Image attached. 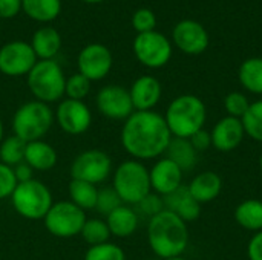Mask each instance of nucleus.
Instances as JSON below:
<instances>
[{
	"mask_svg": "<svg viewBox=\"0 0 262 260\" xmlns=\"http://www.w3.org/2000/svg\"><path fill=\"white\" fill-rule=\"evenodd\" d=\"M172 133L164 116L154 110H135L123 124L121 144L134 159H154L166 153Z\"/></svg>",
	"mask_w": 262,
	"mask_h": 260,
	"instance_id": "f257e3e1",
	"label": "nucleus"
},
{
	"mask_svg": "<svg viewBox=\"0 0 262 260\" xmlns=\"http://www.w3.org/2000/svg\"><path fill=\"white\" fill-rule=\"evenodd\" d=\"M147 241L152 251L161 259L181 256L189 245L187 224L175 213L163 210L149 219Z\"/></svg>",
	"mask_w": 262,
	"mask_h": 260,
	"instance_id": "f03ea898",
	"label": "nucleus"
},
{
	"mask_svg": "<svg viewBox=\"0 0 262 260\" xmlns=\"http://www.w3.org/2000/svg\"><path fill=\"white\" fill-rule=\"evenodd\" d=\"M207 118L206 106L196 95L177 97L166 110V124L173 138L189 139L203 129Z\"/></svg>",
	"mask_w": 262,
	"mask_h": 260,
	"instance_id": "7ed1b4c3",
	"label": "nucleus"
},
{
	"mask_svg": "<svg viewBox=\"0 0 262 260\" xmlns=\"http://www.w3.org/2000/svg\"><path fill=\"white\" fill-rule=\"evenodd\" d=\"M54 112L49 104L41 101H28L21 104L12 116L14 135L25 143L43 139L54 124Z\"/></svg>",
	"mask_w": 262,
	"mask_h": 260,
	"instance_id": "20e7f679",
	"label": "nucleus"
},
{
	"mask_svg": "<svg viewBox=\"0 0 262 260\" xmlns=\"http://www.w3.org/2000/svg\"><path fill=\"white\" fill-rule=\"evenodd\" d=\"M28 77V87L37 101L51 104L64 95L66 77L55 60H38Z\"/></svg>",
	"mask_w": 262,
	"mask_h": 260,
	"instance_id": "39448f33",
	"label": "nucleus"
},
{
	"mask_svg": "<svg viewBox=\"0 0 262 260\" xmlns=\"http://www.w3.org/2000/svg\"><path fill=\"white\" fill-rule=\"evenodd\" d=\"M114 190L123 204L137 205L152 190L149 170L137 159L121 162L114 173Z\"/></svg>",
	"mask_w": 262,
	"mask_h": 260,
	"instance_id": "423d86ee",
	"label": "nucleus"
},
{
	"mask_svg": "<svg viewBox=\"0 0 262 260\" xmlns=\"http://www.w3.org/2000/svg\"><path fill=\"white\" fill-rule=\"evenodd\" d=\"M11 201L15 211L31 221L45 219L54 204L51 190L37 179L18 182L11 195Z\"/></svg>",
	"mask_w": 262,
	"mask_h": 260,
	"instance_id": "0eeeda50",
	"label": "nucleus"
},
{
	"mask_svg": "<svg viewBox=\"0 0 262 260\" xmlns=\"http://www.w3.org/2000/svg\"><path fill=\"white\" fill-rule=\"evenodd\" d=\"M43 221L46 230L52 236L69 239L81 233V228L86 222V213L71 201H61L52 204Z\"/></svg>",
	"mask_w": 262,
	"mask_h": 260,
	"instance_id": "6e6552de",
	"label": "nucleus"
},
{
	"mask_svg": "<svg viewBox=\"0 0 262 260\" xmlns=\"http://www.w3.org/2000/svg\"><path fill=\"white\" fill-rule=\"evenodd\" d=\"M112 172L111 156L98 149H89L81 152L71 164V178L84 181L89 184L104 182Z\"/></svg>",
	"mask_w": 262,
	"mask_h": 260,
	"instance_id": "1a4fd4ad",
	"label": "nucleus"
},
{
	"mask_svg": "<svg viewBox=\"0 0 262 260\" xmlns=\"http://www.w3.org/2000/svg\"><path fill=\"white\" fill-rule=\"evenodd\" d=\"M134 54L143 66L158 69L169 63L172 57V44L161 32H143L134 40Z\"/></svg>",
	"mask_w": 262,
	"mask_h": 260,
	"instance_id": "9d476101",
	"label": "nucleus"
},
{
	"mask_svg": "<svg viewBox=\"0 0 262 260\" xmlns=\"http://www.w3.org/2000/svg\"><path fill=\"white\" fill-rule=\"evenodd\" d=\"M38 61L31 43L14 40L0 48V72L8 77H23Z\"/></svg>",
	"mask_w": 262,
	"mask_h": 260,
	"instance_id": "9b49d317",
	"label": "nucleus"
},
{
	"mask_svg": "<svg viewBox=\"0 0 262 260\" xmlns=\"http://www.w3.org/2000/svg\"><path fill=\"white\" fill-rule=\"evenodd\" d=\"M114 64L112 52L101 43H91L84 46L77 58L78 74L86 77L91 83L107 77Z\"/></svg>",
	"mask_w": 262,
	"mask_h": 260,
	"instance_id": "f8f14e48",
	"label": "nucleus"
},
{
	"mask_svg": "<svg viewBox=\"0 0 262 260\" xmlns=\"http://www.w3.org/2000/svg\"><path fill=\"white\" fill-rule=\"evenodd\" d=\"M95 103L98 112L109 120L126 121L135 112L129 90L118 84H109L100 89Z\"/></svg>",
	"mask_w": 262,
	"mask_h": 260,
	"instance_id": "ddd939ff",
	"label": "nucleus"
},
{
	"mask_svg": "<svg viewBox=\"0 0 262 260\" xmlns=\"http://www.w3.org/2000/svg\"><path fill=\"white\" fill-rule=\"evenodd\" d=\"M54 116L60 129L68 135H81L92 124L91 109L83 101L77 100L66 98L60 101Z\"/></svg>",
	"mask_w": 262,
	"mask_h": 260,
	"instance_id": "4468645a",
	"label": "nucleus"
},
{
	"mask_svg": "<svg viewBox=\"0 0 262 260\" xmlns=\"http://www.w3.org/2000/svg\"><path fill=\"white\" fill-rule=\"evenodd\" d=\"M172 38L175 46L189 55L203 54L209 46V34L196 20H181L175 25Z\"/></svg>",
	"mask_w": 262,
	"mask_h": 260,
	"instance_id": "2eb2a0df",
	"label": "nucleus"
},
{
	"mask_svg": "<svg viewBox=\"0 0 262 260\" xmlns=\"http://www.w3.org/2000/svg\"><path fill=\"white\" fill-rule=\"evenodd\" d=\"M149 178L152 190L160 196H166L183 185V170L169 158L157 161L149 170Z\"/></svg>",
	"mask_w": 262,
	"mask_h": 260,
	"instance_id": "dca6fc26",
	"label": "nucleus"
},
{
	"mask_svg": "<svg viewBox=\"0 0 262 260\" xmlns=\"http://www.w3.org/2000/svg\"><path fill=\"white\" fill-rule=\"evenodd\" d=\"M246 130L243 121L239 118L226 116L220 120L210 132L212 146L220 152H232L235 150L244 139Z\"/></svg>",
	"mask_w": 262,
	"mask_h": 260,
	"instance_id": "f3484780",
	"label": "nucleus"
},
{
	"mask_svg": "<svg viewBox=\"0 0 262 260\" xmlns=\"http://www.w3.org/2000/svg\"><path fill=\"white\" fill-rule=\"evenodd\" d=\"M129 93L135 110H152L161 98V84L155 77L143 75L134 81Z\"/></svg>",
	"mask_w": 262,
	"mask_h": 260,
	"instance_id": "a211bd4d",
	"label": "nucleus"
},
{
	"mask_svg": "<svg viewBox=\"0 0 262 260\" xmlns=\"http://www.w3.org/2000/svg\"><path fill=\"white\" fill-rule=\"evenodd\" d=\"M163 201L164 208L175 213L186 224L196 221L201 215V204L193 199L187 185H181L175 192L163 196Z\"/></svg>",
	"mask_w": 262,
	"mask_h": 260,
	"instance_id": "6ab92c4d",
	"label": "nucleus"
},
{
	"mask_svg": "<svg viewBox=\"0 0 262 260\" xmlns=\"http://www.w3.org/2000/svg\"><path fill=\"white\" fill-rule=\"evenodd\" d=\"M31 48L38 60H54L61 49V35L55 28L43 26L34 32Z\"/></svg>",
	"mask_w": 262,
	"mask_h": 260,
	"instance_id": "aec40b11",
	"label": "nucleus"
},
{
	"mask_svg": "<svg viewBox=\"0 0 262 260\" xmlns=\"http://www.w3.org/2000/svg\"><path fill=\"white\" fill-rule=\"evenodd\" d=\"M187 187L195 201L207 204L218 198L223 188V181L215 172H203L196 175Z\"/></svg>",
	"mask_w": 262,
	"mask_h": 260,
	"instance_id": "412c9836",
	"label": "nucleus"
},
{
	"mask_svg": "<svg viewBox=\"0 0 262 260\" xmlns=\"http://www.w3.org/2000/svg\"><path fill=\"white\" fill-rule=\"evenodd\" d=\"M25 162L37 172L51 170L57 164V152L55 149L43 139L32 141L26 144L25 150Z\"/></svg>",
	"mask_w": 262,
	"mask_h": 260,
	"instance_id": "4be33fe9",
	"label": "nucleus"
},
{
	"mask_svg": "<svg viewBox=\"0 0 262 260\" xmlns=\"http://www.w3.org/2000/svg\"><path fill=\"white\" fill-rule=\"evenodd\" d=\"M106 224L109 227L111 236L115 238H129L138 228V215L134 208L121 205L106 216Z\"/></svg>",
	"mask_w": 262,
	"mask_h": 260,
	"instance_id": "5701e85b",
	"label": "nucleus"
},
{
	"mask_svg": "<svg viewBox=\"0 0 262 260\" xmlns=\"http://www.w3.org/2000/svg\"><path fill=\"white\" fill-rule=\"evenodd\" d=\"M166 153H167V158L170 161H173L183 170V173L193 170L196 166V161H198V152L193 149L190 141L184 139V138L172 136Z\"/></svg>",
	"mask_w": 262,
	"mask_h": 260,
	"instance_id": "b1692460",
	"label": "nucleus"
},
{
	"mask_svg": "<svg viewBox=\"0 0 262 260\" xmlns=\"http://www.w3.org/2000/svg\"><path fill=\"white\" fill-rule=\"evenodd\" d=\"M21 11L40 23L55 20L61 12V0H21Z\"/></svg>",
	"mask_w": 262,
	"mask_h": 260,
	"instance_id": "393cba45",
	"label": "nucleus"
},
{
	"mask_svg": "<svg viewBox=\"0 0 262 260\" xmlns=\"http://www.w3.org/2000/svg\"><path fill=\"white\" fill-rule=\"evenodd\" d=\"M235 221L249 231L262 230V202L258 199H247L235 208Z\"/></svg>",
	"mask_w": 262,
	"mask_h": 260,
	"instance_id": "a878e982",
	"label": "nucleus"
},
{
	"mask_svg": "<svg viewBox=\"0 0 262 260\" xmlns=\"http://www.w3.org/2000/svg\"><path fill=\"white\" fill-rule=\"evenodd\" d=\"M69 198L74 205L81 208L83 211L86 210H95L97 205V198H98V188L94 184L78 181V179H71L69 187Z\"/></svg>",
	"mask_w": 262,
	"mask_h": 260,
	"instance_id": "bb28decb",
	"label": "nucleus"
},
{
	"mask_svg": "<svg viewBox=\"0 0 262 260\" xmlns=\"http://www.w3.org/2000/svg\"><path fill=\"white\" fill-rule=\"evenodd\" d=\"M241 84L252 93L262 95V58L252 57L247 58L238 72Z\"/></svg>",
	"mask_w": 262,
	"mask_h": 260,
	"instance_id": "cd10ccee",
	"label": "nucleus"
},
{
	"mask_svg": "<svg viewBox=\"0 0 262 260\" xmlns=\"http://www.w3.org/2000/svg\"><path fill=\"white\" fill-rule=\"evenodd\" d=\"M26 144L28 143H25L23 139H20L15 135L5 138L0 144V162L6 164L9 167H15L17 164L23 162Z\"/></svg>",
	"mask_w": 262,
	"mask_h": 260,
	"instance_id": "c85d7f7f",
	"label": "nucleus"
},
{
	"mask_svg": "<svg viewBox=\"0 0 262 260\" xmlns=\"http://www.w3.org/2000/svg\"><path fill=\"white\" fill-rule=\"evenodd\" d=\"M80 236L83 238V241L86 244H89L91 247H95V245H101V244L109 242L111 231H109V227H107L106 221L86 219Z\"/></svg>",
	"mask_w": 262,
	"mask_h": 260,
	"instance_id": "c756f323",
	"label": "nucleus"
},
{
	"mask_svg": "<svg viewBox=\"0 0 262 260\" xmlns=\"http://www.w3.org/2000/svg\"><path fill=\"white\" fill-rule=\"evenodd\" d=\"M246 135L252 136L255 141L262 143V100L250 103L249 110L241 118Z\"/></svg>",
	"mask_w": 262,
	"mask_h": 260,
	"instance_id": "7c9ffc66",
	"label": "nucleus"
},
{
	"mask_svg": "<svg viewBox=\"0 0 262 260\" xmlns=\"http://www.w3.org/2000/svg\"><path fill=\"white\" fill-rule=\"evenodd\" d=\"M89 92H91V81L86 77H83L81 74H74L69 78H66L64 95L69 100L83 101Z\"/></svg>",
	"mask_w": 262,
	"mask_h": 260,
	"instance_id": "2f4dec72",
	"label": "nucleus"
},
{
	"mask_svg": "<svg viewBox=\"0 0 262 260\" xmlns=\"http://www.w3.org/2000/svg\"><path fill=\"white\" fill-rule=\"evenodd\" d=\"M84 260H126V254L118 245L106 242L91 247L84 254Z\"/></svg>",
	"mask_w": 262,
	"mask_h": 260,
	"instance_id": "473e14b6",
	"label": "nucleus"
},
{
	"mask_svg": "<svg viewBox=\"0 0 262 260\" xmlns=\"http://www.w3.org/2000/svg\"><path fill=\"white\" fill-rule=\"evenodd\" d=\"M123 205V201L120 199L118 193L112 188H101L98 190V198H97V205L95 210L101 215H111L114 210Z\"/></svg>",
	"mask_w": 262,
	"mask_h": 260,
	"instance_id": "72a5a7b5",
	"label": "nucleus"
},
{
	"mask_svg": "<svg viewBox=\"0 0 262 260\" xmlns=\"http://www.w3.org/2000/svg\"><path fill=\"white\" fill-rule=\"evenodd\" d=\"M224 107L229 113V116L233 118H243L246 115V112L250 107V101L249 98L241 93V92H232L224 98Z\"/></svg>",
	"mask_w": 262,
	"mask_h": 260,
	"instance_id": "f704fd0d",
	"label": "nucleus"
},
{
	"mask_svg": "<svg viewBox=\"0 0 262 260\" xmlns=\"http://www.w3.org/2000/svg\"><path fill=\"white\" fill-rule=\"evenodd\" d=\"M137 210L135 213L137 215H143V216H147L149 219L157 216L158 213H161L164 208V201H163V196L157 195V193H149L144 199H141L137 205Z\"/></svg>",
	"mask_w": 262,
	"mask_h": 260,
	"instance_id": "c9c22d12",
	"label": "nucleus"
},
{
	"mask_svg": "<svg viewBox=\"0 0 262 260\" xmlns=\"http://www.w3.org/2000/svg\"><path fill=\"white\" fill-rule=\"evenodd\" d=\"M132 26H134V29L138 34L155 31L157 17H155L154 11H150L149 8H140V9H137L134 12V15H132Z\"/></svg>",
	"mask_w": 262,
	"mask_h": 260,
	"instance_id": "e433bc0d",
	"label": "nucleus"
},
{
	"mask_svg": "<svg viewBox=\"0 0 262 260\" xmlns=\"http://www.w3.org/2000/svg\"><path fill=\"white\" fill-rule=\"evenodd\" d=\"M17 184L18 182L15 179L12 167L0 162V199L11 198V195L14 193Z\"/></svg>",
	"mask_w": 262,
	"mask_h": 260,
	"instance_id": "4c0bfd02",
	"label": "nucleus"
},
{
	"mask_svg": "<svg viewBox=\"0 0 262 260\" xmlns=\"http://www.w3.org/2000/svg\"><path fill=\"white\" fill-rule=\"evenodd\" d=\"M189 141H190V144L193 146V149H195L196 152H204V150H207V149L212 146V136H210V133H209L207 130H204V129H201V130H198L195 135H192V136L189 138Z\"/></svg>",
	"mask_w": 262,
	"mask_h": 260,
	"instance_id": "58836bf2",
	"label": "nucleus"
},
{
	"mask_svg": "<svg viewBox=\"0 0 262 260\" xmlns=\"http://www.w3.org/2000/svg\"><path fill=\"white\" fill-rule=\"evenodd\" d=\"M21 11V0H0V18H12Z\"/></svg>",
	"mask_w": 262,
	"mask_h": 260,
	"instance_id": "ea45409f",
	"label": "nucleus"
},
{
	"mask_svg": "<svg viewBox=\"0 0 262 260\" xmlns=\"http://www.w3.org/2000/svg\"><path fill=\"white\" fill-rule=\"evenodd\" d=\"M247 254L250 260H262V230L250 239L247 247Z\"/></svg>",
	"mask_w": 262,
	"mask_h": 260,
	"instance_id": "a19ab883",
	"label": "nucleus"
},
{
	"mask_svg": "<svg viewBox=\"0 0 262 260\" xmlns=\"http://www.w3.org/2000/svg\"><path fill=\"white\" fill-rule=\"evenodd\" d=\"M12 170H14V175H15L17 182H26V181L34 179V178H32L34 170H32V167H31L29 164H26L25 161L20 162V164H17L15 167H12Z\"/></svg>",
	"mask_w": 262,
	"mask_h": 260,
	"instance_id": "79ce46f5",
	"label": "nucleus"
},
{
	"mask_svg": "<svg viewBox=\"0 0 262 260\" xmlns=\"http://www.w3.org/2000/svg\"><path fill=\"white\" fill-rule=\"evenodd\" d=\"M2 141H3V121L0 118V144H2Z\"/></svg>",
	"mask_w": 262,
	"mask_h": 260,
	"instance_id": "37998d69",
	"label": "nucleus"
},
{
	"mask_svg": "<svg viewBox=\"0 0 262 260\" xmlns=\"http://www.w3.org/2000/svg\"><path fill=\"white\" fill-rule=\"evenodd\" d=\"M81 2H84V3H100L103 0H81Z\"/></svg>",
	"mask_w": 262,
	"mask_h": 260,
	"instance_id": "c03bdc74",
	"label": "nucleus"
},
{
	"mask_svg": "<svg viewBox=\"0 0 262 260\" xmlns=\"http://www.w3.org/2000/svg\"><path fill=\"white\" fill-rule=\"evenodd\" d=\"M163 260H187V259H184V257L178 256V257H172V259H163Z\"/></svg>",
	"mask_w": 262,
	"mask_h": 260,
	"instance_id": "a18cd8bd",
	"label": "nucleus"
},
{
	"mask_svg": "<svg viewBox=\"0 0 262 260\" xmlns=\"http://www.w3.org/2000/svg\"><path fill=\"white\" fill-rule=\"evenodd\" d=\"M259 167H261V170H262V155H261V159H259Z\"/></svg>",
	"mask_w": 262,
	"mask_h": 260,
	"instance_id": "49530a36",
	"label": "nucleus"
}]
</instances>
